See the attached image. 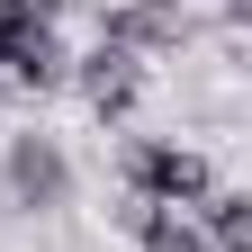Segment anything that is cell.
<instances>
[{
    "label": "cell",
    "instance_id": "obj_1",
    "mask_svg": "<svg viewBox=\"0 0 252 252\" xmlns=\"http://www.w3.org/2000/svg\"><path fill=\"white\" fill-rule=\"evenodd\" d=\"M135 189L144 198H207V162L189 144H144L135 153Z\"/></svg>",
    "mask_w": 252,
    "mask_h": 252
},
{
    "label": "cell",
    "instance_id": "obj_2",
    "mask_svg": "<svg viewBox=\"0 0 252 252\" xmlns=\"http://www.w3.org/2000/svg\"><path fill=\"white\" fill-rule=\"evenodd\" d=\"M9 189H18L27 207H54V198H63V153H54L45 135H18V144H9Z\"/></svg>",
    "mask_w": 252,
    "mask_h": 252
},
{
    "label": "cell",
    "instance_id": "obj_3",
    "mask_svg": "<svg viewBox=\"0 0 252 252\" xmlns=\"http://www.w3.org/2000/svg\"><path fill=\"white\" fill-rule=\"evenodd\" d=\"M81 90H90V108H99V117L135 108V63H126L117 45H99V54H90V72H81Z\"/></svg>",
    "mask_w": 252,
    "mask_h": 252
},
{
    "label": "cell",
    "instance_id": "obj_4",
    "mask_svg": "<svg viewBox=\"0 0 252 252\" xmlns=\"http://www.w3.org/2000/svg\"><path fill=\"white\" fill-rule=\"evenodd\" d=\"M99 45H180V9H117L108 27H99Z\"/></svg>",
    "mask_w": 252,
    "mask_h": 252
},
{
    "label": "cell",
    "instance_id": "obj_5",
    "mask_svg": "<svg viewBox=\"0 0 252 252\" xmlns=\"http://www.w3.org/2000/svg\"><path fill=\"white\" fill-rule=\"evenodd\" d=\"M0 63H9V72H18L27 90H45V81L63 72V45L45 36V27H18V36H9V54H0Z\"/></svg>",
    "mask_w": 252,
    "mask_h": 252
},
{
    "label": "cell",
    "instance_id": "obj_6",
    "mask_svg": "<svg viewBox=\"0 0 252 252\" xmlns=\"http://www.w3.org/2000/svg\"><path fill=\"white\" fill-rule=\"evenodd\" d=\"M135 234H144V252H207V243L189 234L180 216H162V207H135Z\"/></svg>",
    "mask_w": 252,
    "mask_h": 252
},
{
    "label": "cell",
    "instance_id": "obj_7",
    "mask_svg": "<svg viewBox=\"0 0 252 252\" xmlns=\"http://www.w3.org/2000/svg\"><path fill=\"white\" fill-rule=\"evenodd\" d=\"M207 225L225 252H252V198H207Z\"/></svg>",
    "mask_w": 252,
    "mask_h": 252
},
{
    "label": "cell",
    "instance_id": "obj_8",
    "mask_svg": "<svg viewBox=\"0 0 252 252\" xmlns=\"http://www.w3.org/2000/svg\"><path fill=\"white\" fill-rule=\"evenodd\" d=\"M18 27H36V18H27L18 0H0V54H9V36H18Z\"/></svg>",
    "mask_w": 252,
    "mask_h": 252
}]
</instances>
